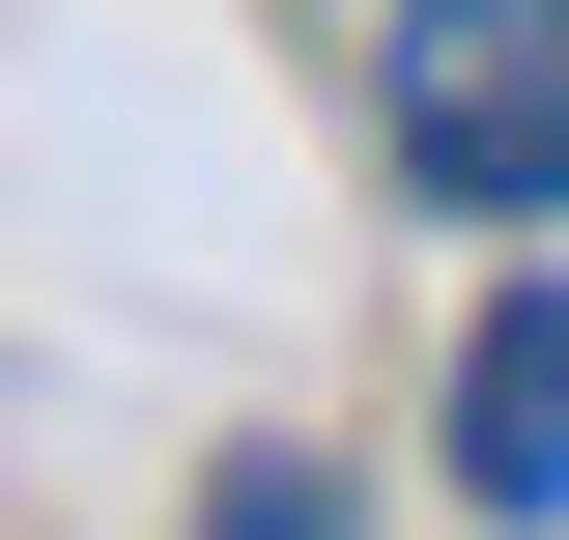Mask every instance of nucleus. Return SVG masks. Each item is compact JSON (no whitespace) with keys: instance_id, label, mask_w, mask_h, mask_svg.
<instances>
[{"instance_id":"7ed1b4c3","label":"nucleus","mask_w":569,"mask_h":540,"mask_svg":"<svg viewBox=\"0 0 569 540\" xmlns=\"http://www.w3.org/2000/svg\"><path fill=\"white\" fill-rule=\"evenodd\" d=\"M200 540H342V483H313V456H228V483H200Z\"/></svg>"},{"instance_id":"f03ea898","label":"nucleus","mask_w":569,"mask_h":540,"mask_svg":"<svg viewBox=\"0 0 569 540\" xmlns=\"http://www.w3.org/2000/svg\"><path fill=\"white\" fill-rule=\"evenodd\" d=\"M456 512H512V540L569 512V284H512V313L456 341Z\"/></svg>"},{"instance_id":"f257e3e1","label":"nucleus","mask_w":569,"mask_h":540,"mask_svg":"<svg viewBox=\"0 0 569 540\" xmlns=\"http://www.w3.org/2000/svg\"><path fill=\"white\" fill-rule=\"evenodd\" d=\"M370 114H399V200L541 228L569 200V0H399L370 29Z\"/></svg>"}]
</instances>
